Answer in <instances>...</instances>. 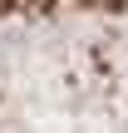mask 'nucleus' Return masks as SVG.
Returning a JSON list of instances; mask_svg holds the SVG:
<instances>
[{"label": "nucleus", "instance_id": "f257e3e1", "mask_svg": "<svg viewBox=\"0 0 128 133\" xmlns=\"http://www.w3.org/2000/svg\"><path fill=\"white\" fill-rule=\"evenodd\" d=\"M0 133H128V0H0Z\"/></svg>", "mask_w": 128, "mask_h": 133}]
</instances>
